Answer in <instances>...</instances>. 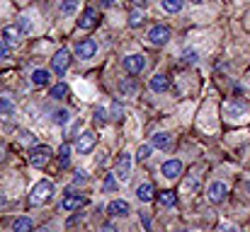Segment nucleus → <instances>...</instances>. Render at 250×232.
<instances>
[{"instance_id":"nucleus-18","label":"nucleus","mask_w":250,"mask_h":232,"mask_svg":"<svg viewBox=\"0 0 250 232\" xmlns=\"http://www.w3.org/2000/svg\"><path fill=\"white\" fill-rule=\"evenodd\" d=\"M170 143H172L170 133H156V136H153V141H151V145H153V148H158V150H167V148H170Z\"/></svg>"},{"instance_id":"nucleus-36","label":"nucleus","mask_w":250,"mask_h":232,"mask_svg":"<svg viewBox=\"0 0 250 232\" xmlns=\"http://www.w3.org/2000/svg\"><path fill=\"white\" fill-rule=\"evenodd\" d=\"M20 143H27V145H29V143H34V136H32L29 131H22V133H20Z\"/></svg>"},{"instance_id":"nucleus-27","label":"nucleus","mask_w":250,"mask_h":232,"mask_svg":"<svg viewBox=\"0 0 250 232\" xmlns=\"http://www.w3.org/2000/svg\"><path fill=\"white\" fill-rule=\"evenodd\" d=\"M68 121H71V111H68V109H59V111H54V124L66 126Z\"/></svg>"},{"instance_id":"nucleus-46","label":"nucleus","mask_w":250,"mask_h":232,"mask_svg":"<svg viewBox=\"0 0 250 232\" xmlns=\"http://www.w3.org/2000/svg\"><path fill=\"white\" fill-rule=\"evenodd\" d=\"M39 232H51V228H42V230Z\"/></svg>"},{"instance_id":"nucleus-24","label":"nucleus","mask_w":250,"mask_h":232,"mask_svg":"<svg viewBox=\"0 0 250 232\" xmlns=\"http://www.w3.org/2000/svg\"><path fill=\"white\" fill-rule=\"evenodd\" d=\"M92 116H95V126H104V124L109 121V111H107V109H102V107H95Z\"/></svg>"},{"instance_id":"nucleus-20","label":"nucleus","mask_w":250,"mask_h":232,"mask_svg":"<svg viewBox=\"0 0 250 232\" xmlns=\"http://www.w3.org/2000/svg\"><path fill=\"white\" fill-rule=\"evenodd\" d=\"M158 203H161L163 208H172V206L177 203L175 191H161V194H158Z\"/></svg>"},{"instance_id":"nucleus-15","label":"nucleus","mask_w":250,"mask_h":232,"mask_svg":"<svg viewBox=\"0 0 250 232\" xmlns=\"http://www.w3.org/2000/svg\"><path fill=\"white\" fill-rule=\"evenodd\" d=\"M136 198H139L141 203H148V201H153V184H148V181L139 184V186H136Z\"/></svg>"},{"instance_id":"nucleus-16","label":"nucleus","mask_w":250,"mask_h":232,"mask_svg":"<svg viewBox=\"0 0 250 232\" xmlns=\"http://www.w3.org/2000/svg\"><path fill=\"white\" fill-rule=\"evenodd\" d=\"M148 87H151L153 92H166L167 87H170V77L163 75V73H158V75H153V77H151Z\"/></svg>"},{"instance_id":"nucleus-22","label":"nucleus","mask_w":250,"mask_h":232,"mask_svg":"<svg viewBox=\"0 0 250 232\" xmlns=\"http://www.w3.org/2000/svg\"><path fill=\"white\" fill-rule=\"evenodd\" d=\"M199 181H202V174L194 169L192 174H187V179H185V184H182V186H185V191H194V189L199 186Z\"/></svg>"},{"instance_id":"nucleus-28","label":"nucleus","mask_w":250,"mask_h":232,"mask_svg":"<svg viewBox=\"0 0 250 232\" xmlns=\"http://www.w3.org/2000/svg\"><path fill=\"white\" fill-rule=\"evenodd\" d=\"M59 162H61V167H68V164H71V145H68V143L61 145V150H59Z\"/></svg>"},{"instance_id":"nucleus-41","label":"nucleus","mask_w":250,"mask_h":232,"mask_svg":"<svg viewBox=\"0 0 250 232\" xmlns=\"http://www.w3.org/2000/svg\"><path fill=\"white\" fill-rule=\"evenodd\" d=\"M20 29H22V32H29V22L22 19V22H20Z\"/></svg>"},{"instance_id":"nucleus-43","label":"nucleus","mask_w":250,"mask_h":232,"mask_svg":"<svg viewBox=\"0 0 250 232\" xmlns=\"http://www.w3.org/2000/svg\"><path fill=\"white\" fill-rule=\"evenodd\" d=\"M131 2H134L136 7H144V5H146V0H131Z\"/></svg>"},{"instance_id":"nucleus-17","label":"nucleus","mask_w":250,"mask_h":232,"mask_svg":"<svg viewBox=\"0 0 250 232\" xmlns=\"http://www.w3.org/2000/svg\"><path fill=\"white\" fill-rule=\"evenodd\" d=\"M224 111H226V116H246V111H248V107L241 102H229L226 107H224Z\"/></svg>"},{"instance_id":"nucleus-45","label":"nucleus","mask_w":250,"mask_h":232,"mask_svg":"<svg viewBox=\"0 0 250 232\" xmlns=\"http://www.w3.org/2000/svg\"><path fill=\"white\" fill-rule=\"evenodd\" d=\"M102 5H104V7H112V5H114V0H102Z\"/></svg>"},{"instance_id":"nucleus-44","label":"nucleus","mask_w":250,"mask_h":232,"mask_svg":"<svg viewBox=\"0 0 250 232\" xmlns=\"http://www.w3.org/2000/svg\"><path fill=\"white\" fill-rule=\"evenodd\" d=\"M5 203H7V198H5V194H0V208H5Z\"/></svg>"},{"instance_id":"nucleus-34","label":"nucleus","mask_w":250,"mask_h":232,"mask_svg":"<svg viewBox=\"0 0 250 232\" xmlns=\"http://www.w3.org/2000/svg\"><path fill=\"white\" fill-rule=\"evenodd\" d=\"M122 114H124L122 104H119V102H112V107H109V119H114V121H122Z\"/></svg>"},{"instance_id":"nucleus-30","label":"nucleus","mask_w":250,"mask_h":232,"mask_svg":"<svg viewBox=\"0 0 250 232\" xmlns=\"http://www.w3.org/2000/svg\"><path fill=\"white\" fill-rule=\"evenodd\" d=\"M185 5V0H163V10L166 12H180Z\"/></svg>"},{"instance_id":"nucleus-23","label":"nucleus","mask_w":250,"mask_h":232,"mask_svg":"<svg viewBox=\"0 0 250 232\" xmlns=\"http://www.w3.org/2000/svg\"><path fill=\"white\" fill-rule=\"evenodd\" d=\"M49 71H44V68H37L34 73H32V82L37 85V87H42V85H46L49 82Z\"/></svg>"},{"instance_id":"nucleus-37","label":"nucleus","mask_w":250,"mask_h":232,"mask_svg":"<svg viewBox=\"0 0 250 232\" xmlns=\"http://www.w3.org/2000/svg\"><path fill=\"white\" fill-rule=\"evenodd\" d=\"M10 58V49L5 46V41H0V61H7Z\"/></svg>"},{"instance_id":"nucleus-39","label":"nucleus","mask_w":250,"mask_h":232,"mask_svg":"<svg viewBox=\"0 0 250 232\" xmlns=\"http://www.w3.org/2000/svg\"><path fill=\"white\" fill-rule=\"evenodd\" d=\"M216 232H238V228H233V225H229V223H226V225H219V230Z\"/></svg>"},{"instance_id":"nucleus-8","label":"nucleus","mask_w":250,"mask_h":232,"mask_svg":"<svg viewBox=\"0 0 250 232\" xmlns=\"http://www.w3.org/2000/svg\"><path fill=\"white\" fill-rule=\"evenodd\" d=\"M85 203V196H81V194H68L61 203H59V211H66V213H71V211H78V208H83Z\"/></svg>"},{"instance_id":"nucleus-9","label":"nucleus","mask_w":250,"mask_h":232,"mask_svg":"<svg viewBox=\"0 0 250 232\" xmlns=\"http://www.w3.org/2000/svg\"><path fill=\"white\" fill-rule=\"evenodd\" d=\"M95 143H97V136H95L92 131H85V133H81V136L76 138V150H78V153H90V150L95 148Z\"/></svg>"},{"instance_id":"nucleus-19","label":"nucleus","mask_w":250,"mask_h":232,"mask_svg":"<svg viewBox=\"0 0 250 232\" xmlns=\"http://www.w3.org/2000/svg\"><path fill=\"white\" fill-rule=\"evenodd\" d=\"M180 61H182L185 66H194V63H199V51H194V49H185V51L180 54Z\"/></svg>"},{"instance_id":"nucleus-11","label":"nucleus","mask_w":250,"mask_h":232,"mask_svg":"<svg viewBox=\"0 0 250 232\" xmlns=\"http://www.w3.org/2000/svg\"><path fill=\"white\" fill-rule=\"evenodd\" d=\"M95 51H97V44H95L92 39H83V41H78V44H76V56H78V58H83V61L92 58V56H95Z\"/></svg>"},{"instance_id":"nucleus-33","label":"nucleus","mask_w":250,"mask_h":232,"mask_svg":"<svg viewBox=\"0 0 250 232\" xmlns=\"http://www.w3.org/2000/svg\"><path fill=\"white\" fill-rule=\"evenodd\" d=\"M141 22H144V10H139V7L131 10V15H129V24H131V27H139Z\"/></svg>"},{"instance_id":"nucleus-26","label":"nucleus","mask_w":250,"mask_h":232,"mask_svg":"<svg viewBox=\"0 0 250 232\" xmlns=\"http://www.w3.org/2000/svg\"><path fill=\"white\" fill-rule=\"evenodd\" d=\"M119 92H122L124 97H131V94L136 92V82H134V80H122V82H119Z\"/></svg>"},{"instance_id":"nucleus-40","label":"nucleus","mask_w":250,"mask_h":232,"mask_svg":"<svg viewBox=\"0 0 250 232\" xmlns=\"http://www.w3.org/2000/svg\"><path fill=\"white\" fill-rule=\"evenodd\" d=\"M102 232H119V230H117L114 223H104V225H102Z\"/></svg>"},{"instance_id":"nucleus-12","label":"nucleus","mask_w":250,"mask_h":232,"mask_svg":"<svg viewBox=\"0 0 250 232\" xmlns=\"http://www.w3.org/2000/svg\"><path fill=\"white\" fill-rule=\"evenodd\" d=\"M97 19H100L97 10H95V7H85L81 19H78V27H81V29H92V27H97Z\"/></svg>"},{"instance_id":"nucleus-42","label":"nucleus","mask_w":250,"mask_h":232,"mask_svg":"<svg viewBox=\"0 0 250 232\" xmlns=\"http://www.w3.org/2000/svg\"><path fill=\"white\" fill-rule=\"evenodd\" d=\"M141 223H144V228H146V230H148V228H151V220H148V218H146V215H141Z\"/></svg>"},{"instance_id":"nucleus-1","label":"nucleus","mask_w":250,"mask_h":232,"mask_svg":"<svg viewBox=\"0 0 250 232\" xmlns=\"http://www.w3.org/2000/svg\"><path fill=\"white\" fill-rule=\"evenodd\" d=\"M51 196H54V184H51L49 179H42V181L34 186V191H32V196H29V203H32V206H42V203H49Z\"/></svg>"},{"instance_id":"nucleus-7","label":"nucleus","mask_w":250,"mask_h":232,"mask_svg":"<svg viewBox=\"0 0 250 232\" xmlns=\"http://www.w3.org/2000/svg\"><path fill=\"white\" fill-rule=\"evenodd\" d=\"M226 196H229V189H226L224 181H211V184H209V189H207V198H209L211 203H224Z\"/></svg>"},{"instance_id":"nucleus-10","label":"nucleus","mask_w":250,"mask_h":232,"mask_svg":"<svg viewBox=\"0 0 250 232\" xmlns=\"http://www.w3.org/2000/svg\"><path fill=\"white\" fill-rule=\"evenodd\" d=\"M107 213H109L112 218H126V215L131 213V206H129V201L117 198V201H112V203L107 206Z\"/></svg>"},{"instance_id":"nucleus-35","label":"nucleus","mask_w":250,"mask_h":232,"mask_svg":"<svg viewBox=\"0 0 250 232\" xmlns=\"http://www.w3.org/2000/svg\"><path fill=\"white\" fill-rule=\"evenodd\" d=\"M151 150H153V145H141L136 157H139V160H146V157H151Z\"/></svg>"},{"instance_id":"nucleus-3","label":"nucleus","mask_w":250,"mask_h":232,"mask_svg":"<svg viewBox=\"0 0 250 232\" xmlns=\"http://www.w3.org/2000/svg\"><path fill=\"white\" fill-rule=\"evenodd\" d=\"M146 39H148L153 46H163V44H167V39H170V29H167L166 24H153V27L148 29Z\"/></svg>"},{"instance_id":"nucleus-14","label":"nucleus","mask_w":250,"mask_h":232,"mask_svg":"<svg viewBox=\"0 0 250 232\" xmlns=\"http://www.w3.org/2000/svg\"><path fill=\"white\" fill-rule=\"evenodd\" d=\"M2 39H5L7 44H17V41L22 39L20 24H7V27H2Z\"/></svg>"},{"instance_id":"nucleus-47","label":"nucleus","mask_w":250,"mask_h":232,"mask_svg":"<svg viewBox=\"0 0 250 232\" xmlns=\"http://www.w3.org/2000/svg\"><path fill=\"white\" fill-rule=\"evenodd\" d=\"M246 186H248V191H250V184H246Z\"/></svg>"},{"instance_id":"nucleus-4","label":"nucleus","mask_w":250,"mask_h":232,"mask_svg":"<svg viewBox=\"0 0 250 232\" xmlns=\"http://www.w3.org/2000/svg\"><path fill=\"white\" fill-rule=\"evenodd\" d=\"M68 66H71V51H68V49L56 51V56L51 58V68H54V73H56V75H63V73L68 71Z\"/></svg>"},{"instance_id":"nucleus-2","label":"nucleus","mask_w":250,"mask_h":232,"mask_svg":"<svg viewBox=\"0 0 250 232\" xmlns=\"http://www.w3.org/2000/svg\"><path fill=\"white\" fill-rule=\"evenodd\" d=\"M124 68H126L129 75H141L144 68H146V56H144V54H131V56H126V58H124Z\"/></svg>"},{"instance_id":"nucleus-6","label":"nucleus","mask_w":250,"mask_h":232,"mask_svg":"<svg viewBox=\"0 0 250 232\" xmlns=\"http://www.w3.org/2000/svg\"><path fill=\"white\" fill-rule=\"evenodd\" d=\"M49 160H51V148H46V145L32 148V153H29V164L32 167H44V164H49Z\"/></svg>"},{"instance_id":"nucleus-32","label":"nucleus","mask_w":250,"mask_h":232,"mask_svg":"<svg viewBox=\"0 0 250 232\" xmlns=\"http://www.w3.org/2000/svg\"><path fill=\"white\" fill-rule=\"evenodd\" d=\"M102 191H107V194L117 191V179H114V174H107V177H104V181H102Z\"/></svg>"},{"instance_id":"nucleus-5","label":"nucleus","mask_w":250,"mask_h":232,"mask_svg":"<svg viewBox=\"0 0 250 232\" xmlns=\"http://www.w3.org/2000/svg\"><path fill=\"white\" fill-rule=\"evenodd\" d=\"M114 177H119L122 181H126L131 177V155L122 153L117 157V164H114Z\"/></svg>"},{"instance_id":"nucleus-21","label":"nucleus","mask_w":250,"mask_h":232,"mask_svg":"<svg viewBox=\"0 0 250 232\" xmlns=\"http://www.w3.org/2000/svg\"><path fill=\"white\" fill-rule=\"evenodd\" d=\"M12 232H32V220L29 218H15L12 220Z\"/></svg>"},{"instance_id":"nucleus-29","label":"nucleus","mask_w":250,"mask_h":232,"mask_svg":"<svg viewBox=\"0 0 250 232\" xmlns=\"http://www.w3.org/2000/svg\"><path fill=\"white\" fill-rule=\"evenodd\" d=\"M78 5H81V0H63L61 2V12L63 15H73L78 10Z\"/></svg>"},{"instance_id":"nucleus-25","label":"nucleus","mask_w":250,"mask_h":232,"mask_svg":"<svg viewBox=\"0 0 250 232\" xmlns=\"http://www.w3.org/2000/svg\"><path fill=\"white\" fill-rule=\"evenodd\" d=\"M15 114V104L10 97H2L0 99V116H12Z\"/></svg>"},{"instance_id":"nucleus-31","label":"nucleus","mask_w":250,"mask_h":232,"mask_svg":"<svg viewBox=\"0 0 250 232\" xmlns=\"http://www.w3.org/2000/svg\"><path fill=\"white\" fill-rule=\"evenodd\" d=\"M66 94H68V87H66L63 82H59V85L51 87V97H54V99H63Z\"/></svg>"},{"instance_id":"nucleus-13","label":"nucleus","mask_w":250,"mask_h":232,"mask_svg":"<svg viewBox=\"0 0 250 232\" xmlns=\"http://www.w3.org/2000/svg\"><path fill=\"white\" fill-rule=\"evenodd\" d=\"M180 172H182V162H180V160H167L166 164L161 167V174H163L166 179H175Z\"/></svg>"},{"instance_id":"nucleus-38","label":"nucleus","mask_w":250,"mask_h":232,"mask_svg":"<svg viewBox=\"0 0 250 232\" xmlns=\"http://www.w3.org/2000/svg\"><path fill=\"white\" fill-rule=\"evenodd\" d=\"M85 181H87V174H85V172H78V174L73 177V184H85Z\"/></svg>"}]
</instances>
